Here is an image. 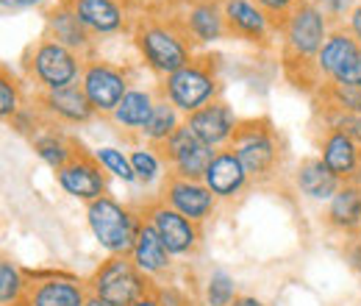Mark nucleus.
Returning a JSON list of instances; mask_svg holds the SVG:
<instances>
[{
	"label": "nucleus",
	"mask_w": 361,
	"mask_h": 306,
	"mask_svg": "<svg viewBox=\"0 0 361 306\" xmlns=\"http://www.w3.org/2000/svg\"><path fill=\"white\" fill-rule=\"evenodd\" d=\"M94 37L131 31V17L120 0H64Z\"/></svg>",
	"instance_id": "obj_21"
},
{
	"label": "nucleus",
	"mask_w": 361,
	"mask_h": 306,
	"mask_svg": "<svg viewBox=\"0 0 361 306\" xmlns=\"http://www.w3.org/2000/svg\"><path fill=\"white\" fill-rule=\"evenodd\" d=\"M156 100H159V89H147V87H131L126 92V98L120 100V106L114 109L111 120L120 131H128V134H139L153 109H156Z\"/></svg>",
	"instance_id": "obj_25"
},
{
	"label": "nucleus",
	"mask_w": 361,
	"mask_h": 306,
	"mask_svg": "<svg viewBox=\"0 0 361 306\" xmlns=\"http://www.w3.org/2000/svg\"><path fill=\"white\" fill-rule=\"evenodd\" d=\"M87 287H90V295L103 298L106 304L131 306L139 298L150 295L156 281L147 278L131 257H109L106 262L94 267V273L87 278Z\"/></svg>",
	"instance_id": "obj_6"
},
{
	"label": "nucleus",
	"mask_w": 361,
	"mask_h": 306,
	"mask_svg": "<svg viewBox=\"0 0 361 306\" xmlns=\"http://www.w3.org/2000/svg\"><path fill=\"white\" fill-rule=\"evenodd\" d=\"M167 206H173L183 218L195 220V223H206L217 212V195L195 178H178V175H167V181L161 184V195H159Z\"/></svg>",
	"instance_id": "obj_14"
},
{
	"label": "nucleus",
	"mask_w": 361,
	"mask_h": 306,
	"mask_svg": "<svg viewBox=\"0 0 361 306\" xmlns=\"http://www.w3.org/2000/svg\"><path fill=\"white\" fill-rule=\"evenodd\" d=\"M84 61L87 59L78 56L75 50L42 37L31 47V53L25 59V70L34 78V84L39 87V92H56V89L81 84Z\"/></svg>",
	"instance_id": "obj_7"
},
{
	"label": "nucleus",
	"mask_w": 361,
	"mask_h": 306,
	"mask_svg": "<svg viewBox=\"0 0 361 306\" xmlns=\"http://www.w3.org/2000/svg\"><path fill=\"white\" fill-rule=\"evenodd\" d=\"M81 89L90 98L92 109L97 114H114L126 92L131 89V73L120 64L103 61L97 56H90L84 61V76H81Z\"/></svg>",
	"instance_id": "obj_9"
},
{
	"label": "nucleus",
	"mask_w": 361,
	"mask_h": 306,
	"mask_svg": "<svg viewBox=\"0 0 361 306\" xmlns=\"http://www.w3.org/2000/svg\"><path fill=\"white\" fill-rule=\"evenodd\" d=\"M325 223L345 234V237H356L361 234V184L359 181H348L336 189V195L328 201L325 206Z\"/></svg>",
	"instance_id": "obj_23"
},
{
	"label": "nucleus",
	"mask_w": 361,
	"mask_h": 306,
	"mask_svg": "<svg viewBox=\"0 0 361 306\" xmlns=\"http://www.w3.org/2000/svg\"><path fill=\"white\" fill-rule=\"evenodd\" d=\"M128 156H131V167L136 173V181L142 187H153V184H164L167 181L170 170H167V162H164L159 148H153L147 142H139L128 151Z\"/></svg>",
	"instance_id": "obj_29"
},
{
	"label": "nucleus",
	"mask_w": 361,
	"mask_h": 306,
	"mask_svg": "<svg viewBox=\"0 0 361 306\" xmlns=\"http://www.w3.org/2000/svg\"><path fill=\"white\" fill-rule=\"evenodd\" d=\"M131 40H134L142 61L161 78L178 73L180 67H186L197 56L189 34L183 31L178 20L139 17L131 25Z\"/></svg>",
	"instance_id": "obj_1"
},
{
	"label": "nucleus",
	"mask_w": 361,
	"mask_h": 306,
	"mask_svg": "<svg viewBox=\"0 0 361 306\" xmlns=\"http://www.w3.org/2000/svg\"><path fill=\"white\" fill-rule=\"evenodd\" d=\"M231 306H267V304L262 298H256V295H239Z\"/></svg>",
	"instance_id": "obj_42"
},
{
	"label": "nucleus",
	"mask_w": 361,
	"mask_h": 306,
	"mask_svg": "<svg viewBox=\"0 0 361 306\" xmlns=\"http://www.w3.org/2000/svg\"><path fill=\"white\" fill-rule=\"evenodd\" d=\"M45 37L53 42L64 45L70 50H75L78 56L90 59L92 47H94V34L81 23V17L64 3L59 0L45 17Z\"/></svg>",
	"instance_id": "obj_18"
},
{
	"label": "nucleus",
	"mask_w": 361,
	"mask_h": 306,
	"mask_svg": "<svg viewBox=\"0 0 361 306\" xmlns=\"http://www.w3.org/2000/svg\"><path fill=\"white\" fill-rule=\"evenodd\" d=\"M223 14L228 37L245 40L250 45H270L272 34L278 31L272 17L256 0H223Z\"/></svg>",
	"instance_id": "obj_15"
},
{
	"label": "nucleus",
	"mask_w": 361,
	"mask_h": 306,
	"mask_svg": "<svg viewBox=\"0 0 361 306\" xmlns=\"http://www.w3.org/2000/svg\"><path fill=\"white\" fill-rule=\"evenodd\" d=\"M317 3H319L322 14L328 17V23H334V28H336V25H342V20H345V17H350V11L356 8V3H353V0H317Z\"/></svg>",
	"instance_id": "obj_36"
},
{
	"label": "nucleus",
	"mask_w": 361,
	"mask_h": 306,
	"mask_svg": "<svg viewBox=\"0 0 361 306\" xmlns=\"http://www.w3.org/2000/svg\"><path fill=\"white\" fill-rule=\"evenodd\" d=\"M28 293L23 306H84L90 298L87 278L64 270H25Z\"/></svg>",
	"instance_id": "obj_10"
},
{
	"label": "nucleus",
	"mask_w": 361,
	"mask_h": 306,
	"mask_svg": "<svg viewBox=\"0 0 361 306\" xmlns=\"http://www.w3.org/2000/svg\"><path fill=\"white\" fill-rule=\"evenodd\" d=\"M31 145H34V153L45 162L47 167H50L53 173H59V170L78 153V145H81V142L73 139V136H67L64 131H59V129H53V126L47 123L45 129L31 139Z\"/></svg>",
	"instance_id": "obj_27"
},
{
	"label": "nucleus",
	"mask_w": 361,
	"mask_h": 306,
	"mask_svg": "<svg viewBox=\"0 0 361 306\" xmlns=\"http://www.w3.org/2000/svg\"><path fill=\"white\" fill-rule=\"evenodd\" d=\"M23 109V95H20V84L17 78L3 67L0 70V117L6 123H11Z\"/></svg>",
	"instance_id": "obj_34"
},
{
	"label": "nucleus",
	"mask_w": 361,
	"mask_h": 306,
	"mask_svg": "<svg viewBox=\"0 0 361 306\" xmlns=\"http://www.w3.org/2000/svg\"><path fill=\"white\" fill-rule=\"evenodd\" d=\"M131 306H161V304H159V298H156V295L150 293V295H145V298H139V301H136V304H131Z\"/></svg>",
	"instance_id": "obj_43"
},
{
	"label": "nucleus",
	"mask_w": 361,
	"mask_h": 306,
	"mask_svg": "<svg viewBox=\"0 0 361 306\" xmlns=\"http://www.w3.org/2000/svg\"><path fill=\"white\" fill-rule=\"evenodd\" d=\"M278 34H281V45H283V61H286V70L292 64H300V73L303 70H312L317 73V56L322 50V45L331 34V23L328 17L322 14L319 3L317 0H300L295 6V11L278 25Z\"/></svg>",
	"instance_id": "obj_2"
},
{
	"label": "nucleus",
	"mask_w": 361,
	"mask_h": 306,
	"mask_svg": "<svg viewBox=\"0 0 361 306\" xmlns=\"http://www.w3.org/2000/svg\"><path fill=\"white\" fill-rule=\"evenodd\" d=\"M28 293V276L8 257L0 259V306H23Z\"/></svg>",
	"instance_id": "obj_30"
},
{
	"label": "nucleus",
	"mask_w": 361,
	"mask_h": 306,
	"mask_svg": "<svg viewBox=\"0 0 361 306\" xmlns=\"http://www.w3.org/2000/svg\"><path fill=\"white\" fill-rule=\"evenodd\" d=\"M178 23L195 45H212L228 37L223 0H192Z\"/></svg>",
	"instance_id": "obj_19"
},
{
	"label": "nucleus",
	"mask_w": 361,
	"mask_h": 306,
	"mask_svg": "<svg viewBox=\"0 0 361 306\" xmlns=\"http://www.w3.org/2000/svg\"><path fill=\"white\" fill-rule=\"evenodd\" d=\"M180 126H183V114H180L178 109H176L167 98H161V95H159L156 109H153V114H150L147 126L139 131V139H142V142H147V145H153V148H161L173 134L178 131Z\"/></svg>",
	"instance_id": "obj_28"
},
{
	"label": "nucleus",
	"mask_w": 361,
	"mask_h": 306,
	"mask_svg": "<svg viewBox=\"0 0 361 306\" xmlns=\"http://www.w3.org/2000/svg\"><path fill=\"white\" fill-rule=\"evenodd\" d=\"M345 262L350 264V270L356 276H361V234L348 237V242H345Z\"/></svg>",
	"instance_id": "obj_39"
},
{
	"label": "nucleus",
	"mask_w": 361,
	"mask_h": 306,
	"mask_svg": "<svg viewBox=\"0 0 361 306\" xmlns=\"http://www.w3.org/2000/svg\"><path fill=\"white\" fill-rule=\"evenodd\" d=\"M317 73L328 84L361 87V42L345 25L331 28L317 56Z\"/></svg>",
	"instance_id": "obj_8"
},
{
	"label": "nucleus",
	"mask_w": 361,
	"mask_h": 306,
	"mask_svg": "<svg viewBox=\"0 0 361 306\" xmlns=\"http://www.w3.org/2000/svg\"><path fill=\"white\" fill-rule=\"evenodd\" d=\"M84 306H111V304H106V301H103V298H97V295H90Z\"/></svg>",
	"instance_id": "obj_44"
},
{
	"label": "nucleus",
	"mask_w": 361,
	"mask_h": 306,
	"mask_svg": "<svg viewBox=\"0 0 361 306\" xmlns=\"http://www.w3.org/2000/svg\"><path fill=\"white\" fill-rule=\"evenodd\" d=\"M39 3H45V0H0L3 11H23V8H34Z\"/></svg>",
	"instance_id": "obj_40"
},
{
	"label": "nucleus",
	"mask_w": 361,
	"mask_h": 306,
	"mask_svg": "<svg viewBox=\"0 0 361 306\" xmlns=\"http://www.w3.org/2000/svg\"><path fill=\"white\" fill-rule=\"evenodd\" d=\"M92 153H94V159L100 162V167L109 175L120 178L123 184H134L136 181L128 151H120V148H114V145H106V148H97V151H92Z\"/></svg>",
	"instance_id": "obj_33"
},
{
	"label": "nucleus",
	"mask_w": 361,
	"mask_h": 306,
	"mask_svg": "<svg viewBox=\"0 0 361 306\" xmlns=\"http://www.w3.org/2000/svg\"><path fill=\"white\" fill-rule=\"evenodd\" d=\"M239 298L236 293V278L228 270H212L206 284H203V298L200 306H231Z\"/></svg>",
	"instance_id": "obj_31"
},
{
	"label": "nucleus",
	"mask_w": 361,
	"mask_h": 306,
	"mask_svg": "<svg viewBox=\"0 0 361 306\" xmlns=\"http://www.w3.org/2000/svg\"><path fill=\"white\" fill-rule=\"evenodd\" d=\"M295 187L312 198V201H331L336 195V189L342 187V181L328 170V165L319 159V156H312V159H303L295 170Z\"/></svg>",
	"instance_id": "obj_26"
},
{
	"label": "nucleus",
	"mask_w": 361,
	"mask_h": 306,
	"mask_svg": "<svg viewBox=\"0 0 361 306\" xmlns=\"http://www.w3.org/2000/svg\"><path fill=\"white\" fill-rule=\"evenodd\" d=\"M142 223H145L142 212H136L111 195H103L87 204V225L94 242L109 257H131Z\"/></svg>",
	"instance_id": "obj_3"
},
{
	"label": "nucleus",
	"mask_w": 361,
	"mask_h": 306,
	"mask_svg": "<svg viewBox=\"0 0 361 306\" xmlns=\"http://www.w3.org/2000/svg\"><path fill=\"white\" fill-rule=\"evenodd\" d=\"M131 259H134V264L147 278L156 281V278H161V276H167L173 270V259L176 257L167 251V245L161 242V237L156 234V228L145 220L142 228H139V237H136L134 242Z\"/></svg>",
	"instance_id": "obj_24"
},
{
	"label": "nucleus",
	"mask_w": 361,
	"mask_h": 306,
	"mask_svg": "<svg viewBox=\"0 0 361 306\" xmlns=\"http://www.w3.org/2000/svg\"><path fill=\"white\" fill-rule=\"evenodd\" d=\"M319 98H322V106H325V109L361 114V87H348V84H322Z\"/></svg>",
	"instance_id": "obj_32"
},
{
	"label": "nucleus",
	"mask_w": 361,
	"mask_h": 306,
	"mask_svg": "<svg viewBox=\"0 0 361 306\" xmlns=\"http://www.w3.org/2000/svg\"><path fill=\"white\" fill-rule=\"evenodd\" d=\"M203 184L217 195V201H233L239 198L253 181L245 170V165L239 162V156L231 148H220L209 165V170L203 175Z\"/></svg>",
	"instance_id": "obj_20"
},
{
	"label": "nucleus",
	"mask_w": 361,
	"mask_h": 306,
	"mask_svg": "<svg viewBox=\"0 0 361 306\" xmlns=\"http://www.w3.org/2000/svg\"><path fill=\"white\" fill-rule=\"evenodd\" d=\"M153 295L159 298L161 306H195L192 298H189L183 290L173 287V284H156V287H153Z\"/></svg>",
	"instance_id": "obj_37"
},
{
	"label": "nucleus",
	"mask_w": 361,
	"mask_h": 306,
	"mask_svg": "<svg viewBox=\"0 0 361 306\" xmlns=\"http://www.w3.org/2000/svg\"><path fill=\"white\" fill-rule=\"evenodd\" d=\"M228 148L239 156L250 181H270L281 167V136L267 117L242 120Z\"/></svg>",
	"instance_id": "obj_5"
},
{
	"label": "nucleus",
	"mask_w": 361,
	"mask_h": 306,
	"mask_svg": "<svg viewBox=\"0 0 361 306\" xmlns=\"http://www.w3.org/2000/svg\"><path fill=\"white\" fill-rule=\"evenodd\" d=\"M356 40L361 42V3H356V8L350 11V17H348V25H345Z\"/></svg>",
	"instance_id": "obj_41"
},
{
	"label": "nucleus",
	"mask_w": 361,
	"mask_h": 306,
	"mask_svg": "<svg viewBox=\"0 0 361 306\" xmlns=\"http://www.w3.org/2000/svg\"><path fill=\"white\" fill-rule=\"evenodd\" d=\"M159 151H161V156H164V162H167L170 175L195 178V181H203V175L209 170L214 153H217L212 145H206L197 134L192 131L186 123H183L178 131L173 134Z\"/></svg>",
	"instance_id": "obj_12"
},
{
	"label": "nucleus",
	"mask_w": 361,
	"mask_h": 306,
	"mask_svg": "<svg viewBox=\"0 0 361 306\" xmlns=\"http://www.w3.org/2000/svg\"><path fill=\"white\" fill-rule=\"evenodd\" d=\"M142 218L156 228V234L161 237V242L167 245V251L173 257H192V254H197V248L203 242L200 223L183 218L173 206H167L161 198L147 201L145 209H142Z\"/></svg>",
	"instance_id": "obj_11"
},
{
	"label": "nucleus",
	"mask_w": 361,
	"mask_h": 306,
	"mask_svg": "<svg viewBox=\"0 0 361 306\" xmlns=\"http://www.w3.org/2000/svg\"><path fill=\"white\" fill-rule=\"evenodd\" d=\"M214 61L217 59H212V56H195L178 73L161 78V84L156 87L159 95L167 98L183 117L209 106L212 100L220 98V89H223Z\"/></svg>",
	"instance_id": "obj_4"
},
{
	"label": "nucleus",
	"mask_w": 361,
	"mask_h": 306,
	"mask_svg": "<svg viewBox=\"0 0 361 306\" xmlns=\"http://www.w3.org/2000/svg\"><path fill=\"white\" fill-rule=\"evenodd\" d=\"M325 120L328 129H336L345 136H350L356 145H361V114H350V112H336V109H325Z\"/></svg>",
	"instance_id": "obj_35"
},
{
	"label": "nucleus",
	"mask_w": 361,
	"mask_h": 306,
	"mask_svg": "<svg viewBox=\"0 0 361 306\" xmlns=\"http://www.w3.org/2000/svg\"><path fill=\"white\" fill-rule=\"evenodd\" d=\"M256 3L270 14L275 25H281V23L295 11V6H298L300 0H256Z\"/></svg>",
	"instance_id": "obj_38"
},
{
	"label": "nucleus",
	"mask_w": 361,
	"mask_h": 306,
	"mask_svg": "<svg viewBox=\"0 0 361 306\" xmlns=\"http://www.w3.org/2000/svg\"><path fill=\"white\" fill-rule=\"evenodd\" d=\"M37 109L45 114L47 123H56V126H84L97 114L92 109L90 98L84 95L81 84L56 89V92H39Z\"/></svg>",
	"instance_id": "obj_17"
},
{
	"label": "nucleus",
	"mask_w": 361,
	"mask_h": 306,
	"mask_svg": "<svg viewBox=\"0 0 361 306\" xmlns=\"http://www.w3.org/2000/svg\"><path fill=\"white\" fill-rule=\"evenodd\" d=\"M106 170L100 167V162L94 159L92 151H84V145H78V153L56 173V184L61 187L64 195L92 204L103 195H109V178Z\"/></svg>",
	"instance_id": "obj_13"
},
{
	"label": "nucleus",
	"mask_w": 361,
	"mask_h": 306,
	"mask_svg": "<svg viewBox=\"0 0 361 306\" xmlns=\"http://www.w3.org/2000/svg\"><path fill=\"white\" fill-rule=\"evenodd\" d=\"M319 159L342 184L359 181L361 184V145L336 129H328L319 142Z\"/></svg>",
	"instance_id": "obj_22"
},
{
	"label": "nucleus",
	"mask_w": 361,
	"mask_h": 306,
	"mask_svg": "<svg viewBox=\"0 0 361 306\" xmlns=\"http://www.w3.org/2000/svg\"><path fill=\"white\" fill-rule=\"evenodd\" d=\"M183 123L197 134L206 145H212L214 151H220V148L231 145V139H233V134H236L242 120L236 117V112H233L231 103H226L223 98H217L209 106H203V109L192 112L189 117H183Z\"/></svg>",
	"instance_id": "obj_16"
}]
</instances>
